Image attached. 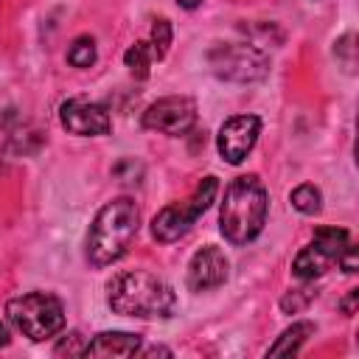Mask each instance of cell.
Here are the masks:
<instances>
[{
    "mask_svg": "<svg viewBox=\"0 0 359 359\" xmlns=\"http://www.w3.org/2000/svg\"><path fill=\"white\" fill-rule=\"evenodd\" d=\"M258 135H261V118L258 115H233L219 129V137H216L219 154L227 163L238 165L252 151V146L258 143Z\"/></svg>",
    "mask_w": 359,
    "mask_h": 359,
    "instance_id": "cell-9",
    "label": "cell"
},
{
    "mask_svg": "<svg viewBox=\"0 0 359 359\" xmlns=\"http://www.w3.org/2000/svg\"><path fill=\"white\" fill-rule=\"evenodd\" d=\"M140 123H143V129L163 132V135H171V137L188 135L194 129V123H196V104L191 98H185V95L160 98V101L146 107Z\"/></svg>",
    "mask_w": 359,
    "mask_h": 359,
    "instance_id": "cell-8",
    "label": "cell"
},
{
    "mask_svg": "<svg viewBox=\"0 0 359 359\" xmlns=\"http://www.w3.org/2000/svg\"><path fill=\"white\" fill-rule=\"evenodd\" d=\"M348 244H351L348 230H342V227H320V230L314 233L311 244H306V247L297 252V258H294V264H292L294 278H300V280H314V278H320L328 266H334V264L339 261V255L345 252Z\"/></svg>",
    "mask_w": 359,
    "mask_h": 359,
    "instance_id": "cell-7",
    "label": "cell"
},
{
    "mask_svg": "<svg viewBox=\"0 0 359 359\" xmlns=\"http://www.w3.org/2000/svg\"><path fill=\"white\" fill-rule=\"evenodd\" d=\"M177 3H180L182 8H188V11H191V8H196V6H202V0H177Z\"/></svg>",
    "mask_w": 359,
    "mask_h": 359,
    "instance_id": "cell-21",
    "label": "cell"
},
{
    "mask_svg": "<svg viewBox=\"0 0 359 359\" xmlns=\"http://www.w3.org/2000/svg\"><path fill=\"white\" fill-rule=\"evenodd\" d=\"M67 62L73 67H90L95 62V39L93 36H76L67 48Z\"/></svg>",
    "mask_w": 359,
    "mask_h": 359,
    "instance_id": "cell-16",
    "label": "cell"
},
{
    "mask_svg": "<svg viewBox=\"0 0 359 359\" xmlns=\"http://www.w3.org/2000/svg\"><path fill=\"white\" fill-rule=\"evenodd\" d=\"M210 70L224 81H258L269 73V59L255 45L244 42H216L208 50Z\"/></svg>",
    "mask_w": 359,
    "mask_h": 359,
    "instance_id": "cell-6",
    "label": "cell"
},
{
    "mask_svg": "<svg viewBox=\"0 0 359 359\" xmlns=\"http://www.w3.org/2000/svg\"><path fill=\"white\" fill-rule=\"evenodd\" d=\"M8 323L31 342H45L65 328V306L48 292H28L6 303Z\"/></svg>",
    "mask_w": 359,
    "mask_h": 359,
    "instance_id": "cell-4",
    "label": "cell"
},
{
    "mask_svg": "<svg viewBox=\"0 0 359 359\" xmlns=\"http://www.w3.org/2000/svg\"><path fill=\"white\" fill-rule=\"evenodd\" d=\"M266 210L269 196L264 182L255 174H241L224 188V202L219 208V230L236 247L250 244L264 230Z\"/></svg>",
    "mask_w": 359,
    "mask_h": 359,
    "instance_id": "cell-1",
    "label": "cell"
},
{
    "mask_svg": "<svg viewBox=\"0 0 359 359\" xmlns=\"http://www.w3.org/2000/svg\"><path fill=\"white\" fill-rule=\"evenodd\" d=\"M289 202H292V208L300 210L303 216H314V213L323 210V194H320V188H314L311 182L297 185V188L289 194Z\"/></svg>",
    "mask_w": 359,
    "mask_h": 359,
    "instance_id": "cell-15",
    "label": "cell"
},
{
    "mask_svg": "<svg viewBox=\"0 0 359 359\" xmlns=\"http://www.w3.org/2000/svg\"><path fill=\"white\" fill-rule=\"evenodd\" d=\"M53 353H56V356H65V353H67V356H84L81 334H79V331H70V334H67V337L53 348Z\"/></svg>",
    "mask_w": 359,
    "mask_h": 359,
    "instance_id": "cell-18",
    "label": "cell"
},
{
    "mask_svg": "<svg viewBox=\"0 0 359 359\" xmlns=\"http://www.w3.org/2000/svg\"><path fill=\"white\" fill-rule=\"evenodd\" d=\"M140 227V210L135 205V199L129 196H118L112 202H107L93 224H90V236H87V261L93 266H109L115 264L132 244V238L137 236Z\"/></svg>",
    "mask_w": 359,
    "mask_h": 359,
    "instance_id": "cell-3",
    "label": "cell"
},
{
    "mask_svg": "<svg viewBox=\"0 0 359 359\" xmlns=\"http://www.w3.org/2000/svg\"><path fill=\"white\" fill-rule=\"evenodd\" d=\"M314 334V325L311 323H292L278 339H275V345H269V351H266V356H292V353H297L300 351V345L309 339Z\"/></svg>",
    "mask_w": 359,
    "mask_h": 359,
    "instance_id": "cell-13",
    "label": "cell"
},
{
    "mask_svg": "<svg viewBox=\"0 0 359 359\" xmlns=\"http://www.w3.org/2000/svg\"><path fill=\"white\" fill-rule=\"evenodd\" d=\"M151 48H154V56L163 59L168 53V45H171V22L168 20H157L151 25Z\"/></svg>",
    "mask_w": 359,
    "mask_h": 359,
    "instance_id": "cell-17",
    "label": "cell"
},
{
    "mask_svg": "<svg viewBox=\"0 0 359 359\" xmlns=\"http://www.w3.org/2000/svg\"><path fill=\"white\" fill-rule=\"evenodd\" d=\"M227 258L219 247L208 244L202 250L194 252L191 264H188V289L191 292H210V289H219L224 280H227Z\"/></svg>",
    "mask_w": 359,
    "mask_h": 359,
    "instance_id": "cell-11",
    "label": "cell"
},
{
    "mask_svg": "<svg viewBox=\"0 0 359 359\" xmlns=\"http://www.w3.org/2000/svg\"><path fill=\"white\" fill-rule=\"evenodd\" d=\"M107 303L123 317H171L177 309L174 289L149 269L118 272L107 286Z\"/></svg>",
    "mask_w": 359,
    "mask_h": 359,
    "instance_id": "cell-2",
    "label": "cell"
},
{
    "mask_svg": "<svg viewBox=\"0 0 359 359\" xmlns=\"http://www.w3.org/2000/svg\"><path fill=\"white\" fill-rule=\"evenodd\" d=\"M59 121L70 135H81V137L107 135L112 129V118L107 107L87 98H67L59 107Z\"/></svg>",
    "mask_w": 359,
    "mask_h": 359,
    "instance_id": "cell-10",
    "label": "cell"
},
{
    "mask_svg": "<svg viewBox=\"0 0 359 359\" xmlns=\"http://www.w3.org/2000/svg\"><path fill=\"white\" fill-rule=\"evenodd\" d=\"M140 334L129 331H101L93 342L84 345V356H137Z\"/></svg>",
    "mask_w": 359,
    "mask_h": 359,
    "instance_id": "cell-12",
    "label": "cell"
},
{
    "mask_svg": "<svg viewBox=\"0 0 359 359\" xmlns=\"http://www.w3.org/2000/svg\"><path fill=\"white\" fill-rule=\"evenodd\" d=\"M6 342H8V331H6V325L0 323V348H3Z\"/></svg>",
    "mask_w": 359,
    "mask_h": 359,
    "instance_id": "cell-22",
    "label": "cell"
},
{
    "mask_svg": "<svg viewBox=\"0 0 359 359\" xmlns=\"http://www.w3.org/2000/svg\"><path fill=\"white\" fill-rule=\"evenodd\" d=\"M154 59H157V56H154L151 42H135V45L123 53V62H126V67H129V73H132L135 79H146Z\"/></svg>",
    "mask_w": 359,
    "mask_h": 359,
    "instance_id": "cell-14",
    "label": "cell"
},
{
    "mask_svg": "<svg viewBox=\"0 0 359 359\" xmlns=\"http://www.w3.org/2000/svg\"><path fill=\"white\" fill-rule=\"evenodd\" d=\"M216 191H219V180L216 177H205L185 202H171L154 216L151 236L157 241H163V244H171V241L182 238L194 227V222L210 208V202L216 199Z\"/></svg>",
    "mask_w": 359,
    "mask_h": 359,
    "instance_id": "cell-5",
    "label": "cell"
},
{
    "mask_svg": "<svg viewBox=\"0 0 359 359\" xmlns=\"http://www.w3.org/2000/svg\"><path fill=\"white\" fill-rule=\"evenodd\" d=\"M356 300H359V289H351L348 297L339 303V309H342L345 314H353V311H356Z\"/></svg>",
    "mask_w": 359,
    "mask_h": 359,
    "instance_id": "cell-20",
    "label": "cell"
},
{
    "mask_svg": "<svg viewBox=\"0 0 359 359\" xmlns=\"http://www.w3.org/2000/svg\"><path fill=\"white\" fill-rule=\"evenodd\" d=\"M311 297H314V292H309V289L292 292V294H286V297L280 300V309H283V311H300Z\"/></svg>",
    "mask_w": 359,
    "mask_h": 359,
    "instance_id": "cell-19",
    "label": "cell"
}]
</instances>
